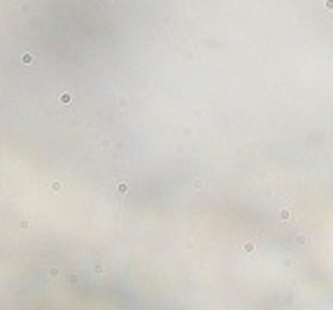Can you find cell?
Returning <instances> with one entry per match:
<instances>
[{"label":"cell","mask_w":333,"mask_h":310,"mask_svg":"<svg viewBox=\"0 0 333 310\" xmlns=\"http://www.w3.org/2000/svg\"><path fill=\"white\" fill-rule=\"evenodd\" d=\"M23 63H33V54H23Z\"/></svg>","instance_id":"1"}]
</instances>
